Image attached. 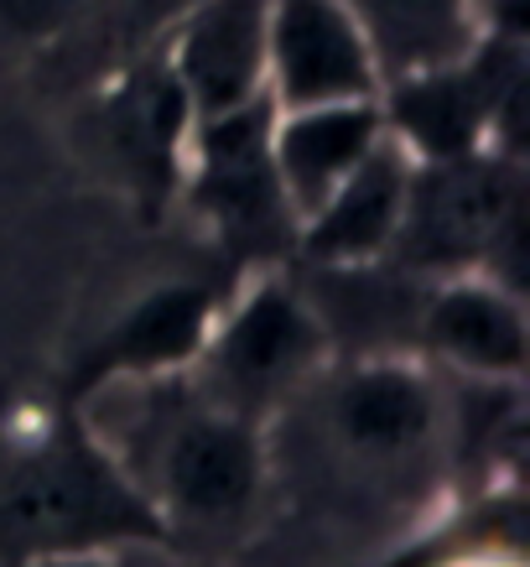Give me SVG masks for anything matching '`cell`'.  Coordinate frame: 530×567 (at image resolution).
<instances>
[{
  "label": "cell",
  "mask_w": 530,
  "mask_h": 567,
  "mask_svg": "<svg viewBox=\"0 0 530 567\" xmlns=\"http://www.w3.org/2000/svg\"><path fill=\"white\" fill-rule=\"evenodd\" d=\"M297 453V468L328 464V484L391 489L427 474L447 447V395L406 354L328 360L318 375L266 422Z\"/></svg>",
  "instance_id": "3"
},
{
  "label": "cell",
  "mask_w": 530,
  "mask_h": 567,
  "mask_svg": "<svg viewBox=\"0 0 530 567\" xmlns=\"http://www.w3.org/2000/svg\"><path fill=\"white\" fill-rule=\"evenodd\" d=\"M479 21L489 37H520L526 42V0H479Z\"/></svg>",
  "instance_id": "17"
},
{
  "label": "cell",
  "mask_w": 530,
  "mask_h": 567,
  "mask_svg": "<svg viewBox=\"0 0 530 567\" xmlns=\"http://www.w3.org/2000/svg\"><path fill=\"white\" fill-rule=\"evenodd\" d=\"M328 360L333 333L312 308V292H302L287 271H260L229 308L214 312L188 375L208 401L266 427Z\"/></svg>",
  "instance_id": "5"
},
{
  "label": "cell",
  "mask_w": 530,
  "mask_h": 567,
  "mask_svg": "<svg viewBox=\"0 0 530 567\" xmlns=\"http://www.w3.org/2000/svg\"><path fill=\"white\" fill-rule=\"evenodd\" d=\"M266 11L271 0H193L167 32V69L193 121L266 100Z\"/></svg>",
  "instance_id": "11"
},
{
  "label": "cell",
  "mask_w": 530,
  "mask_h": 567,
  "mask_svg": "<svg viewBox=\"0 0 530 567\" xmlns=\"http://www.w3.org/2000/svg\"><path fill=\"white\" fill-rule=\"evenodd\" d=\"M271 100H260L235 115L193 121L188 167H183L193 208L250 266L297 250V214L271 162Z\"/></svg>",
  "instance_id": "7"
},
{
  "label": "cell",
  "mask_w": 530,
  "mask_h": 567,
  "mask_svg": "<svg viewBox=\"0 0 530 567\" xmlns=\"http://www.w3.org/2000/svg\"><path fill=\"white\" fill-rule=\"evenodd\" d=\"M375 52L380 84L443 69L484 37L479 0H343Z\"/></svg>",
  "instance_id": "15"
},
{
  "label": "cell",
  "mask_w": 530,
  "mask_h": 567,
  "mask_svg": "<svg viewBox=\"0 0 530 567\" xmlns=\"http://www.w3.org/2000/svg\"><path fill=\"white\" fill-rule=\"evenodd\" d=\"M167 547V526L79 406L0 443V567H58Z\"/></svg>",
  "instance_id": "2"
},
{
  "label": "cell",
  "mask_w": 530,
  "mask_h": 567,
  "mask_svg": "<svg viewBox=\"0 0 530 567\" xmlns=\"http://www.w3.org/2000/svg\"><path fill=\"white\" fill-rule=\"evenodd\" d=\"M266 100L271 110L380 100L375 52L343 0H271V11H266Z\"/></svg>",
  "instance_id": "9"
},
{
  "label": "cell",
  "mask_w": 530,
  "mask_h": 567,
  "mask_svg": "<svg viewBox=\"0 0 530 567\" xmlns=\"http://www.w3.org/2000/svg\"><path fill=\"white\" fill-rule=\"evenodd\" d=\"M167 547H141V551H115V563H104V557H89V563H58V567H156L152 557Z\"/></svg>",
  "instance_id": "18"
},
{
  "label": "cell",
  "mask_w": 530,
  "mask_h": 567,
  "mask_svg": "<svg viewBox=\"0 0 530 567\" xmlns=\"http://www.w3.org/2000/svg\"><path fill=\"white\" fill-rule=\"evenodd\" d=\"M94 0H0V48L63 42Z\"/></svg>",
  "instance_id": "16"
},
{
  "label": "cell",
  "mask_w": 530,
  "mask_h": 567,
  "mask_svg": "<svg viewBox=\"0 0 530 567\" xmlns=\"http://www.w3.org/2000/svg\"><path fill=\"white\" fill-rule=\"evenodd\" d=\"M214 312H219L214 292L193 287V281H172V287H156V292L136 297L89 344L84 360L73 364L58 406H84L89 395L110 391V385H131V380H156V375L188 370L208 339Z\"/></svg>",
  "instance_id": "10"
},
{
  "label": "cell",
  "mask_w": 530,
  "mask_h": 567,
  "mask_svg": "<svg viewBox=\"0 0 530 567\" xmlns=\"http://www.w3.org/2000/svg\"><path fill=\"white\" fill-rule=\"evenodd\" d=\"M94 136L110 167L141 193L146 208H162L183 188L193 110L162 52H141L110 73V84L94 100Z\"/></svg>",
  "instance_id": "8"
},
{
  "label": "cell",
  "mask_w": 530,
  "mask_h": 567,
  "mask_svg": "<svg viewBox=\"0 0 530 567\" xmlns=\"http://www.w3.org/2000/svg\"><path fill=\"white\" fill-rule=\"evenodd\" d=\"M100 395H115V416H89V427L152 499L172 547L245 532L271 480V443L260 422L208 401L188 370L110 385Z\"/></svg>",
  "instance_id": "1"
},
{
  "label": "cell",
  "mask_w": 530,
  "mask_h": 567,
  "mask_svg": "<svg viewBox=\"0 0 530 567\" xmlns=\"http://www.w3.org/2000/svg\"><path fill=\"white\" fill-rule=\"evenodd\" d=\"M385 121L380 100H349V104H308V110H276L271 115V162L281 177L297 229L343 177L360 167L380 146Z\"/></svg>",
  "instance_id": "14"
},
{
  "label": "cell",
  "mask_w": 530,
  "mask_h": 567,
  "mask_svg": "<svg viewBox=\"0 0 530 567\" xmlns=\"http://www.w3.org/2000/svg\"><path fill=\"white\" fill-rule=\"evenodd\" d=\"M416 339H422L427 354H437L468 380L515 385L526 375V302H520L515 287H505V281L484 271L432 281L422 292V308H416Z\"/></svg>",
  "instance_id": "12"
},
{
  "label": "cell",
  "mask_w": 530,
  "mask_h": 567,
  "mask_svg": "<svg viewBox=\"0 0 530 567\" xmlns=\"http://www.w3.org/2000/svg\"><path fill=\"white\" fill-rule=\"evenodd\" d=\"M526 84V42L484 32L443 69L380 84V121H385V136L401 141L416 162L463 156L479 146L520 156L515 131H520Z\"/></svg>",
  "instance_id": "6"
},
{
  "label": "cell",
  "mask_w": 530,
  "mask_h": 567,
  "mask_svg": "<svg viewBox=\"0 0 530 567\" xmlns=\"http://www.w3.org/2000/svg\"><path fill=\"white\" fill-rule=\"evenodd\" d=\"M411 173H416V156L395 136H380L375 152L302 219L297 256L318 266V271L380 266L395 240V229H401V214H406Z\"/></svg>",
  "instance_id": "13"
},
{
  "label": "cell",
  "mask_w": 530,
  "mask_h": 567,
  "mask_svg": "<svg viewBox=\"0 0 530 567\" xmlns=\"http://www.w3.org/2000/svg\"><path fill=\"white\" fill-rule=\"evenodd\" d=\"M520 229H526L520 156L495 146L437 156V162H416L406 214L380 266L411 281H443L463 271L495 276L499 260L515 256Z\"/></svg>",
  "instance_id": "4"
}]
</instances>
